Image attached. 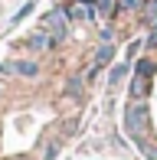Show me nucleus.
Here are the masks:
<instances>
[{
  "mask_svg": "<svg viewBox=\"0 0 157 160\" xmlns=\"http://www.w3.org/2000/svg\"><path fill=\"white\" fill-rule=\"evenodd\" d=\"M144 118H147V105H131L124 111V128L131 131V134H138V131L144 128Z\"/></svg>",
  "mask_w": 157,
  "mask_h": 160,
  "instance_id": "1",
  "label": "nucleus"
},
{
  "mask_svg": "<svg viewBox=\"0 0 157 160\" xmlns=\"http://www.w3.org/2000/svg\"><path fill=\"white\" fill-rule=\"evenodd\" d=\"M151 72H154L151 62H138V75H134V85H131V95L134 98H141L147 92V78H151Z\"/></svg>",
  "mask_w": 157,
  "mask_h": 160,
  "instance_id": "2",
  "label": "nucleus"
},
{
  "mask_svg": "<svg viewBox=\"0 0 157 160\" xmlns=\"http://www.w3.org/2000/svg\"><path fill=\"white\" fill-rule=\"evenodd\" d=\"M43 26H46V30H53V39L59 42V39H62V33H66V10L49 13V17L43 20Z\"/></svg>",
  "mask_w": 157,
  "mask_h": 160,
  "instance_id": "3",
  "label": "nucleus"
},
{
  "mask_svg": "<svg viewBox=\"0 0 157 160\" xmlns=\"http://www.w3.org/2000/svg\"><path fill=\"white\" fill-rule=\"evenodd\" d=\"M3 72H17V75H36L39 65H36V62H10V65H3Z\"/></svg>",
  "mask_w": 157,
  "mask_h": 160,
  "instance_id": "4",
  "label": "nucleus"
},
{
  "mask_svg": "<svg viewBox=\"0 0 157 160\" xmlns=\"http://www.w3.org/2000/svg\"><path fill=\"white\" fill-rule=\"evenodd\" d=\"M124 72H128V65H115V69H111V85H118L121 78H124Z\"/></svg>",
  "mask_w": 157,
  "mask_h": 160,
  "instance_id": "5",
  "label": "nucleus"
},
{
  "mask_svg": "<svg viewBox=\"0 0 157 160\" xmlns=\"http://www.w3.org/2000/svg\"><path fill=\"white\" fill-rule=\"evenodd\" d=\"M108 59H111V46H102V49H98V62H95V69H98V65H105Z\"/></svg>",
  "mask_w": 157,
  "mask_h": 160,
  "instance_id": "6",
  "label": "nucleus"
},
{
  "mask_svg": "<svg viewBox=\"0 0 157 160\" xmlns=\"http://www.w3.org/2000/svg\"><path fill=\"white\" fill-rule=\"evenodd\" d=\"M118 7H121V10H131V7H134V0H118Z\"/></svg>",
  "mask_w": 157,
  "mask_h": 160,
  "instance_id": "7",
  "label": "nucleus"
},
{
  "mask_svg": "<svg viewBox=\"0 0 157 160\" xmlns=\"http://www.w3.org/2000/svg\"><path fill=\"white\" fill-rule=\"evenodd\" d=\"M147 17H157V0H151V7H147Z\"/></svg>",
  "mask_w": 157,
  "mask_h": 160,
  "instance_id": "8",
  "label": "nucleus"
}]
</instances>
